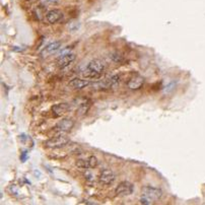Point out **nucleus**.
I'll return each instance as SVG.
<instances>
[{"mask_svg": "<svg viewBox=\"0 0 205 205\" xmlns=\"http://www.w3.org/2000/svg\"><path fill=\"white\" fill-rule=\"evenodd\" d=\"M106 66L102 60L92 59L86 65V69L82 71V75L88 79H96L100 78L105 72Z\"/></svg>", "mask_w": 205, "mask_h": 205, "instance_id": "f257e3e1", "label": "nucleus"}, {"mask_svg": "<svg viewBox=\"0 0 205 205\" xmlns=\"http://www.w3.org/2000/svg\"><path fill=\"white\" fill-rule=\"evenodd\" d=\"M162 194H164V193H162V191L160 188H156V187H151V186H145L142 189L139 202H140V204L150 205V204H152V203L160 200L162 197Z\"/></svg>", "mask_w": 205, "mask_h": 205, "instance_id": "f03ea898", "label": "nucleus"}, {"mask_svg": "<svg viewBox=\"0 0 205 205\" xmlns=\"http://www.w3.org/2000/svg\"><path fill=\"white\" fill-rule=\"evenodd\" d=\"M69 141H70L69 138L65 136V135H56V136L49 138L45 142V145L49 149H59L68 145Z\"/></svg>", "mask_w": 205, "mask_h": 205, "instance_id": "7ed1b4c3", "label": "nucleus"}, {"mask_svg": "<svg viewBox=\"0 0 205 205\" xmlns=\"http://www.w3.org/2000/svg\"><path fill=\"white\" fill-rule=\"evenodd\" d=\"M134 192V186L132 183L130 182H121L117 187L115 189V193L116 195L119 196V197H126V196H129L131 194H133Z\"/></svg>", "mask_w": 205, "mask_h": 205, "instance_id": "20e7f679", "label": "nucleus"}, {"mask_svg": "<svg viewBox=\"0 0 205 205\" xmlns=\"http://www.w3.org/2000/svg\"><path fill=\"white\" fill-rule=\"evenodd\" d=\"M63 18V13L59 9H51L45 14L44 21L48 25H54Z\"/></svg>", "mask_w": 205, "mask_h": 205, "instance_id": "39448f33", "label": "nucleus"}, {"mask_svg": "<svg viewBox=\"0 0 205 205\" xmlns=\"http://www.w3.org/2000/svg\"><path fill=\"white\" fill-rule=\"evenodd\" d=\"M75 60H76V55L74 53H67V54H65V55H62L58 58L57 66L61 69L66 68L69 65H71Z\"/></svg>", "mask_w": 205, "mask_h": 205, "instance_id": "423d86ee", "label": "nucleus"}, {"mask_svg": "<svg viewBox=\"0 0 205 205\" xmlns=\"http://www.w3.org/2000/svg\"><path fill=\"white\" fill-rule=\"evenodd\" d=\"M74 123L70 119H63L60 122H58V124L54 127V131L59 133H68L72 130Z\"/></svg>", "mask_w": 205, "mask_h": 205, "instance_id": "0eeeda50", "label": "nucleus"}, {"mask_svg": "<svg viewBox=\"0 0 205 205\" xmlns=\"http://www.w3.org/2000/svg\"><path fill=\"white\" fill-rule=\"evenodd\" d=\"M69 110H70V106H69V104H67V103L57 104V105H54L51 108L52 115L55 118L62 117V116H64L66 113H68Z\"/></svg>", "mask_w": 205, "mask_h": 205, "instance_id": "6e6552de", "label": "nucleus"}, {"mask_svg": "<svg viewBox=\"0 0 205 205\" xmlns=\"http://www.w3.org/2000/svg\"><path fill=\"white\" fill-rule=\"evenodd\" d=\"M144 83H145L144 77L141 75H135L132 78H130V80L127 82V86L132 91H137V90H140V88L144 86Z\"/></svg>", "mask_w": 205, "mask_h": 205, "instance_id": "1a4fd4ad", "label": "nucleus"}, {"mask_svg": "<svg viewBox=\"0 0 205 205\" xmlns=\"http://www.w3.org/2000/svg\"><path fill=\"white\" fill-rule=\"evenodd\" d=\"M99 181L104 185H111L115 181V174L109 169H105L100 172Z\"/></svg>", "mask_w": 205, "mask_h": 205, "instance_id": "9d476101", "label": "nucleus"}, {"mask_svg": "<svg viewBox=\"0 0 205 205\" xmlns=\"http://www.w3.org/2000/svg\"><path fill=\"white\" fill-rule=\"evenodd\" d=\"M68 86L69 87L73 88V90L81 91L90 86V81L86 79H82V78H73L68 82Z\"/></svg>", "mask_w": 205, "mask_h": 205, "instance_id": "9b49d317", "label": "nucleus"}, {"mask_svg": "<svg viewBox=\"0 0 205 205\" xmlns=\"http://www.w3.org/2000/svg\"><path fill=\"white\" fill-rule=\"evenodd\" d=\"M60 46H61L60 42H53V43L49 44L47 47H46L45 51L47 52V53H54V52H56L57 50L60 48Z\"/></svg>", "mask_w": 205, "mask_h": 205, "instance_id": "f8f14e48", "label": "nucleus"}, {"mask_svg": "<svg viewBox=\"0 0 205 205\" xmlns=\"http://www.w3.org/2000/svg\"><path fill=\"white\" fill-rule=\"evenodd\" d=\"M86 162H87V167L88 169H95L98 165V158L95 156H91L86 158Z\"/></svg>", "mask_w": 205, "mask_h": 205, "instance_id": "ddd939ff", "label": "nucleus"}, {"mask_svg": "<svg viewBox=\"0 0 205 205\" xmlns=\"http://www.w3.org/2000/svg\"><path fill=\"white\" fill-rule=\"evenodd\" d=\"M75 165H76V167L80 170H88L86 160H77Z\"/></svg>", "mask_w": 205, "mask_h": 205, "instance_id": "4468645a", "label": "nucleus"}]
</instances>
